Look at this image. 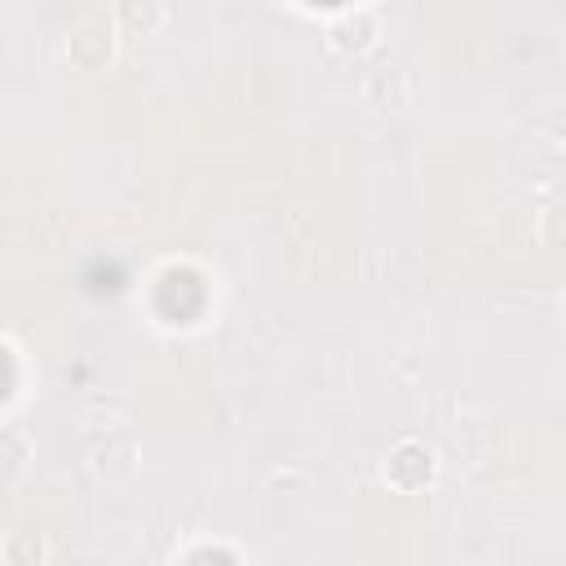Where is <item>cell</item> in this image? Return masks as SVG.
<instances>
[{
	"label": "cell",
	"mask_w": 566,
	"mask_h": 566,
	"mask_svg": "<svg viewBox=\"0 0 566 566\" xmlns=\"http://www.w3.org/2000/svg\"><path fill=\"white\" fill-rule=\"evenodd\" d=\"M115 57V31L106 18H84L66 40V62L80 71H102Z\"/></svg>",
	"instance_id": "1"
},
{
	"label": "cell",
	"mask_w": 566,
	"mask_h": 566,
	"mask_svg": "<svg viewBox=\"0 0 566 566\" xmlns=\"http://www.w3.org/2000/svg\"><path fill=\"white\" fill-rule=\"evenodd\" d=\"M376 35H380V27H376V18L363 13V9L340 13V18L327 27V44H332L340 57H363V53H371V49H376Z\"/></svg>",
	"instance_id": "2"
},
{
	"label": "cell",
	"mask_w": 566,
	"mask_h": 566,
	"mask_svg": "<svg viewBox=\"0 0 566 566\" xmlns=\"http://www.w3.org/2000/svg\"><path fill=\"white\" fill-rule=\"evenodd\" d=\"M164 18H168V4H164V0H119V22H124L128 31L150 35V31L164 27Z\"/></svg>",
	"instance_id": "3"
},
{
	"label": "cell",
	"mask_w": 566,
	"mask_h": 566,
	"mask_svg": "<svg viewBox=\"0 0 566 566\" xmlns=\"http://www.w3.org/2000/svg\"><path fill=\"white\" fill-rule=\"evenodd\" d=\"M31 460V442L22 429H0V478L22 473V464Z\"/></svg>",
	"instance_id": "4"
}]
</instances>
